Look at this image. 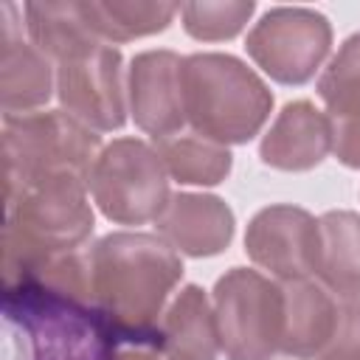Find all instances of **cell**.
<instances>
[{"instance_id": "44dd1931", "label": "cell", "mask_w": 360, "mask_h": 360, "mask_svg": "<svg viewBox=\"0 0 360 360\" xmlns=\"http://www.w3.org/2000/svg\"><path fill=\"white\" fill-rule=\"evenodd\" d=\"M82 14L107 45L129 42L138 37L160 34L172 25L174 14H180L177 3H124V0H90L82 3Z\"/></svg>"}, {"instance_id": "9c48e42d", "label": "cell", "mask_w": 360, "mask_h": 360, "mask_svg": "<svg viewBox=\"0 0 360 360\" xmlns=\"http://www.w3.org/2000/svg\"><path fill=\"white\" fill-rule=\"evenodd\" d=\"M56 68V98L65 112L96 132H112L127 124V79L124 56L115 45L98 42Z\"/></svg>"}, {"instance_id": "cb8c5ba5", "label": "cell", "mask_w": 360, "mask_h": 360, "mask_svg": "<svg viewBox=\"0 0 360 360\" xmlns=\"http://www.w3.org/2000/svg\"><path fill=\"white\" fill-rule=\"evenodd\" d=\"M118 360H158V357L146 349H127V352L118 354Z\"/></svg>"}, {"instance_id": "ba28073f", "label": "cell", "mask_w": 360, "mask_h": 360, "mask_svg": "<svg viewBox=\"0 0 360 360\" xmlns=\"http://www.w3.org/2000/svg\"><path fill=\"white\" fill-rule=\"evenodd\" d=\"M248 56L273 82L307 84L332 51V22L307 6H273L248 31Z\"/></svg>"}, {"instance_id": "2e32d148", "label": "cell", "mask_w": 360, "mask_h": 360, "mask_svg": "<svg viewBox=\"0 0 360 360\" xmlns=\"http://www.w3.org/2000/svg\"><path fill=\"white\" fill-rule=\"evenodd\" d=\"M281 292H284L281 354L292 360H318L335 335L340 301L315 278L281 281Z\"/></svg>"}, {"instance_id": "9a60e30c", "label": "cell", "mask_w": 360, "mask_h": 360, "mask_svg": "<svg viewBox=\"0 0 360 360\" xmlns=\"http://www.w3.org/2000/svg\"><path fill=\"white\" fill-rule=\"evenodd\" d=\"M14 6H3V48H0V104L3 115L34 112L48 104L56 90L53 62L22 39L14 22Z\"/></svg>"}, {"instance_id": "7c38bea8", "label": "cell", "mask_w": 360, "mask_h": 360, "mask_svg": "<svg viewBox=\"0 0 360 360\" xmlns=\"http://www.w3.org/2000/svg\"><path fill=\"white\" fill-rule=\"evenodd\" d=\"M155 231L177 253L191 259H208L222 253L236 231L231 205L217 194L177 191L155 219Z\"/></svg>"}, {"instance_id": "5bb4252c", "label": "cell", "mask_w": 360, "mask_h": 360, "mask_svg": "<svg viewBox=\"0 0 360 360\" xmlns=\"http://www.w3.org/2000/svg\"><path fill=\"white\" fill-rule=\"evenodd\" d=\"M332 152V127L312 101H287L262 135L259 158L278 172H309Z\"/></svg>"}, {"instance_id": "277c9868", "label": "cell", "mask_w": 360, "mask_h": 360, "mask_svg": "<svg viewBox=\"0 0 360 360\" xmlns=\"http://www.w3.org/2000/svg\"><path fill=\"white\" fill-rule=\"evenodd\" d=\"M180 84L191 132L222 146L253 141L273 112V93L264 79L231 53L186 56Z\"/></svg>"}, {"instance_id": "ffe728a7", "label": "cell", "mask_w": 360, "mask_h": 360, "mask_svg": "<svg viewBox=\"0 0 360 360\" xmlns=\"http://www.w3.org/2000/svg\"><path fill=\"white\" fill-rule=\"evenodd\" d=\"M152 146L163 160L169 180L180 186H219L233 169L231 149L197 132H177L169 138H158L152 141Z\"/></svg>"}, {"instance_id": "6da1fadb", "label": "cell", "mask_w": 360, "mask_h": 360, "mask_svg": "<svg viewBox=\"0 0 360 360\" xmlns=\"http://www.w3.org/2000/svg\"><path fill=\"white\" fill-rule=\"evenodd\" d=\"M3 309L25 335L28 360H118V335L93 304L87 250L3 278Z\"/></svg>"}, {"instance_id": "4fadbf2b", "label": "cell", "mask_w": 360, "mask_h": 360, "mask_svg": "<svg viewBox=\"0 0 360 360\" xmlns=\"http://www.w3.org/2000/svg\"><path fill=\"white\" fill-rule=\"evenodd\" d=\"M332 127V155L360 169V31L346 37L315 84Z\"/></svg>"}, {"instance_id": "e0dca14e", "label": "cell", "mask_w": 360, "mask_h": 360, "mask_svg": "<svg viewBox=\"0 0 360 360\" xmlns=\"http://www.w3.org/2000/svg\"><path fill=\"white\" fill-rule=\"evenodd\" d=\"M163 360H217L219 332L214 304L200 284H186L163 309L155 346Z\"/></svg>"}, {"instance_id": "7402d4cb", "label": "cell", "mask_w": 360, "mask_h": 360, "mask_svg": "<svg viewBox=\"0 0 360 360\" xmlns=\"http://www.w3.org/2000/svg\"><path fill=\"white\" fill-rule=\"evenodd\" d=\"M253 11H256L253 0H217V3H183L180 6L183 28L197 42L233 39L248 25Z\"/></svg>"}, {"instance_id": "5b68a950", "label": "cell", "mask_w": 360, "mask_h": 360, "mask_svg": "<svg viewBox=\"0 0 360 360\" xmlns=\"http://www.w3.org/2000/svg\"><path fill=\"white\" fill-rule=\"evenodd\" d=\"M101 149V135L65 110L3 115L6 194L51 174L90 177Z\"/></svg>"}, {"instance_id": "3957f363", "label": "cell", "mask_w": 360, "mask_h": 360, "mask_svg": "<svg viewBox=\"0 0 360 360\" xmlns=\"http://www.w3.org/2000/svg\"><path fill=\"white\" fill-rule=\"evenodd\" d=\"M93 233L87 177L51 174L6 194L3 278L53 256L82 250Z\"/></svg>"}, {"instance_id": "7a4b0ae2", "label": "cell", "mask_w": 360, "mask_h": 360, "mask_svg": "<svg viewBox=\"0 0 360 360\" xmlns=\"http://www.w3.org/2000/svg\"><path fill=\"white\" fill-rule=\"evenodd\" d=\"M96 309L121 343L152 349L160 315L183 278L180 253L158 233L115 231L87 248Z\"/></svg>"}, {"instance_id": "d6986e66", "label": "cell", "mask_w": 360, "mask_h": 360, "mask_svg": "<svg viewBox=\"0 0 360 360\" xmlns=\"http://www.w3.org/2000/svg\"><path fill=\"white\" fill-rule=\"evenodd\" d=\"M25 31L31 45L42 51L53 65L104 39L96 37L82 14V3H25Z\"/></svg>"}, {"instance_id": "603a6c76", "label": "cell", "mask_w": 360, "mask_h": 360, "mask_svg": "<svg viewBox=\"0 0 360 360\" xmlns=\"http://www.w3.org/2000/svg\"><path fill=\"white\" fill-rule=\"evenodd\" d=\"M318 360H360V298L340 301L335 335Z\"/></svg>"}, {"instance_id": "8fae6325", "label": "cell", "mask_w": 360, "mask_h": 360, "mask_svg": "<svg viewBox=\"0 0 360 360\" xmlns=\"http://www.w3.org/2000/svg\"><path fill=\"white\" fill-rule=\"evenodd\" d=\"M180 53L169 48L141 51L132 56L127 68V107L141 132L152 141L183 132L186 110H183V70Z\"/></svg>"}, {"instance_id": "8992f818", "label": "cell", "mask_w": 360, "mask_h": 360, "mask_svg": "<svg viewBox=\"0 0 360 360\" xmlns=\"http://www.w3.org/2000/svg\"><path fill=\"white\" fill-rule=\"evenodd\" d=\"M211 304L225 360H270L281 352V281L250 267H231L217 278Z\"/></svg>"}, {"instance_id": "52a82bcc", "label": "cell", "mask_w": 360, "mask_h": 360, "mask_svg": "<svg viewBox=\"0 0 360 360\" xmlns=\"http://www.w3.org/2000/svg\"><path fill=\"white\" fill-rule=\"evenodd\" d=\"M87 191L115 225L155 222L172 197L163 160L141 138H115L107 143L90 169Z\"/></svg>"}, {"instance_id": "30bf717a", "label": "cell", "mask_w": 360, "mask_h": 360, "mask_svg": "<svg viewBox=\"0 0 360 360\" xmlns=\"http://www.w3.org/2000/svg\"><path fill=\"white\" fill-rule=\"evenodd\" d=\"M245 253L276 281L315 278L321 253L318 219L298 205H267L248 222Z\"/></svg>"}, {"instance_id": "ac0fdd59", "label": "cell", "mask_w": 360, "mask_h": 360, "mask_svg": "<svg viewBox=\"0 0 360 360\" xmlns=\"http://www.w3.org/2000/svg\"><path fill=\"white\" fill-rule=\"evenodd\" d=\"M321 253L315 278L338 298H360V214L357 211H326L318 217Z\"/></svg>"}]
</instances>
